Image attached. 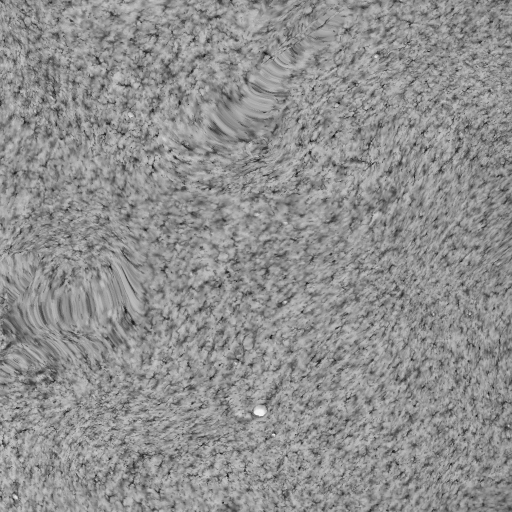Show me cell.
<instances>
[{"label":"cell","mask_w":512,"mask_h":512,"mask_svg":"<svg viewBox=\"0 0 512 512\" xmlns=\"http://www.w3.org/2000/svg\"><path fill=\"white\" fill-rule=\"evenodd\" d=\"M288 51L273 56L252 72L233 97V137L249 139L264 130L273 118L289 74Z\"/></svg>","instance_id":"cell-1"}]
</instances>
